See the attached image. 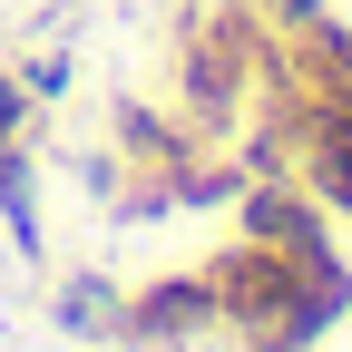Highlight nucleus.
Instances as JSON below:
<instances>
[{
    "mask_svg": "<svg viewBox=\"0 0 352 352\" xmlns=\"http://www.w3.org/2000/svg\"><path fill=\"white\" fill-rule=\"evenodd\" d=\"M226 314H215V284L196 274V284H147L138 303L118 314V333L127 342H147V352H176V342H196V333H215Z\"/></svg>",
    "mask_w": 352,
    "mask_h": 352,
    "instance_id": "obj_1",
    "label": "nucleus"
},
{
    "mask_svg": "<svg viewBox=\"0 0 352 352\" xmlns=\"http://www.w3.org/2000/svg\"><path fill=\"white\" fill-rule=\"evenodd\" d=\"M0 215H10V235H20V245H39V215H30V157H20V138H0Z\"/></svg>",
    "mask_w": 352,
    "mask_h": 352,
    "instance_id": "obj_2",
    "label": "nucleus"
},
{
    "mask_svg": "<svg viewBox=\"0 0 352 352\" xmlns=\"http://www.w3.org/2000/svg\"><path fill=\"white\" fill-rule=\"evenodd\" d=\"M118 314L127 303H108V284H69L59 294V323H78V333H118Z\"/></svg>",
    "mask_w": 352,
    "mask_h": 352,
    "instance_id": "obj_3",
    "label": "nucleus"
},
{
    "mask_svg": "<svg viewBox=\"0 0 352 352\" xmlns=\"http://www.w3.org/2000/svg\"><path fill=\"white\" fill-rule=\"evenodd\" d=\"M20 127H30V88L0 78V138H20Z\"/></svg>",
    "mask_w": 352,
    "mask_h": 352,
    "instance_id": "obj_4",
    "label": "nucleus"
}]
</instances>
